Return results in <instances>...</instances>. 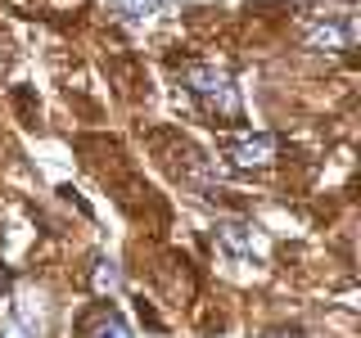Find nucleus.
I'll return each mask as SVG.
<instances>
[{"label": "nucleus", "mask_w": 361, "mask_h": 338, "mask_svg": "<svg viewBox=\"0 0 361 338\" xmlns=\"http://www.w3.org/2000/svg\"><path fill=\"white\" fill-rule=\"evenodd\" d=\"M217 244L231 257H253L257 253V230L253 221H217Z\"/></svg>", "instance_id": "obj_5"}, {"label": "nucleus", "mask_w": 361, "mask_h": 338, "mask_svg": "<svg viewBox=\"0 0 361 338\" xmlns=\"http://www.w3.org/2000/svg\"><path fill=\"white\" fill-rule=\"evenodd\" d=\"M163 0H118V9L127 18H149V9H158Z\"/></svg>", "instance_id": "obj_7"}, {"label": "nucleus", "mask_w": 361, "mask_h": 338, "mask_svg": "<svg viewBox=\"0 0 361 338\" xmlns=\"http://www.w3.org/2000/svg\"><path fill=\"white\" fill-rule=\"evenodd\" d=\"M280 158V135H240V140L226 144V163L240 167V172H262V167H271Z\"/></svg>", "instance_id": "obj_2"}, {"label": "nucleus", "mask_w": 361, "mask_h": 338, "mask_svg": "<svg viewBox=\"0 0 361 338\" xmlns=\"http://www.w3.org/2000/svg\"><path fill=\"white\" fill-rule=\"evenodd\" d=\"M90 293H95V298H113V293L122 289V270H118V262H113V257H95V262H90Z\"/></svg>", "instance_id": "obj_6"}, {"label": "nucleus", "mask_w": 361, "mask_h": 338, "mask_svg": "<svg viewBox=\"0 0 361 338\" xmlns=\"http://www.w3.org/2000/svg\"><path fill=\"white\" fill-rule=\"evenodd\" d=\"M5 293H9V266L0 262V298H5Z\"/></svg>", "instance_id": "obj_9"}, {"label": "nucleus", "mask_w": 361, "mask_h": 338, "mask_svg": "<svg viewBox=\"0 0 361 338\" xmlns=\"http://www.w3.org/2000/svg\"><path fill=\"white\" fill-rule=\"evenodd\" d=\"M353 41H357L353 18H330V14H325L321 23H312V27H307V45H312V50H325V54L348 50Z\"/></svg>", "instance_id": "obj_3"}, {"label": "nucleus", "mask_w": 361, "mask_h": 338, "mask_svg": "<svg viewBox=\"0 0 361 338\" xmlns=\"http://www.w3.org/2000/svg\"><path fill=\"white\" fill-rule=\"evenodd\" d=\"M0 338H37V334H32L23 320H5V325H0Z\"/></svg>", "instance_id": "obj_8"}, {"label": "nucleus", "mask_w": 361, "mask_h": 338, "mask_svg": "<svg viewBox=\"0 0 361 338\" xmlns=\"http://www.w3.org/2000/svg\"><path fill=\"white\" fill-rule=\"evenodd\" d=\"M262 338H302L298 330H271V334H262Z\"/></svg>", "instance_id": "obj_10"}, {"label": "nucleus", "mask_w": 361, "mask_h": 338, "mask_svg": "<svg viewBox=\"0 0 361 338\" xmlns=\"http://www.w3.org/2000/svg\"><path fill=\"white\" fill-rule=\"evenodd\" d=\"M77 338H135V334L113 307H90L82 315V325H77Z\"/></svg>", "instance_id": "obj_4"}, {"label": "nucleus", "mask_w": 361, "mask_h": 338, "mask_svg": "<svg viewBox=\"0 0 361 338\" xmlns=\"http://www.w3.org/2000/svg\"><path fill=\"white\" fill-rule=\"evenodd\" d=\"M180 86L195 95V104L203 113L221 122H244V99H240V86H235L231 68L221 63H185L180 68Z\"/></svg>", "instance_id": "obj_1"}]
</instances>
